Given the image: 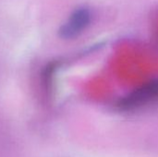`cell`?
I'll use <instances>...</instances> for the list:
<instances>
[{
    "mask_svg": "<svg viewBox=\"0 0 158 157\" xmlns=\"http://www.w3.org/2000/svg\"><path fill=\"white\" fill-rule=\"evenodd\" d=\"M92 21V12L86 6L75 9L69 16L68 21L58 30V35L64 40L77 38L90 25Z\"/></svg>",
    "mask_w": 158,
    "mask_h": 157,
    "instance_id": "cell-2",
    "label": "cell"
},
{
    "mask_svg": "<svg viewBox=\"0 0 158 157\" xmlns=\"http://www.w3.org/2000/svg\"><path fill=\"white\" fill-rule=\"evenodd\" d=\"M158 99V79L148 81L132 93L124 96L118 103L121 110H132Z\"/></svg>",
    "mask_w": 158,
    "mask_h": 157,
    "instance_id": "cell-1",
    "label": "cell"
}]
</instances>
